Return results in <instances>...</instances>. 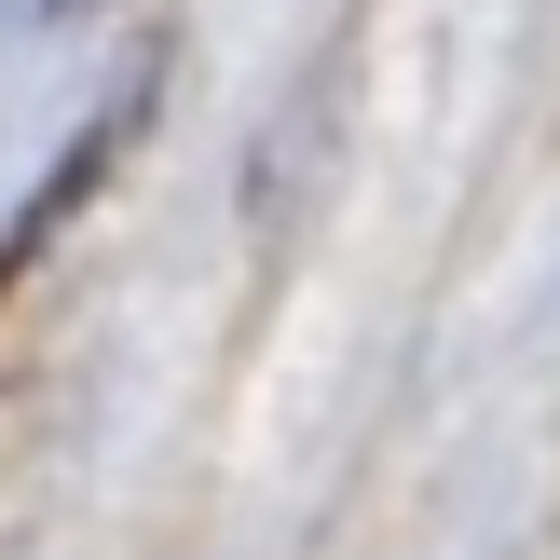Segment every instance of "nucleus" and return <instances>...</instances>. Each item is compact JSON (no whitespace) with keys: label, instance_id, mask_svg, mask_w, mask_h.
<instances>
[{"label":"nucleus","instance_id":"obj_1","mask_svg":"<svg viewBox=\"0 0 560 560\" xmlns=\"http://www.w3.org/2000/svg\"><path fill=\"white\" fill-rule=\"evenodd\" d=\"M55 14H82V0H55Z\"/></svg>","mask_w":560,"mask_h":560}]
</instances>
